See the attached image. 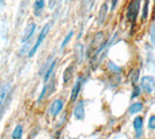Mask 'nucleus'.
Listing matches in <instances>:
<instances>
[{
  "instance_id": "f257e3e1",
  "label": "nucleus",
  "mask_w": 155,
  "mask_h": 139,
  "mask_svg": "<svg viewBox=\"0 0 155 139\" xmlns=\"http://www.w3.org/2000/svg\"><path fill=\"white\" fill-rule=\"evenodd\" d=\"M140 1L142 0H130L128 3L127 8H126V19L130 22L131 27H134L137 22L139 13L140 10Z\"/></svg>"
},
{
  "instance_id": "f03ea898",
  "label": "nucleus",
  "mask_w": 155,
  "mask_h": 139,
  "mask_svg": "<svg viewBox=\"0 0 155 139\" xmlns=\"http://www.w3.org/2000/svg\"><path fill=\"white\" fill-rule=\"evenodd\" d=\"M106 39H107V38H106L105 33L103 31L96 32L94 34V36L92 37L89 45H88V47H87V49H86V53H85L86 56L88 57V59H90V57L94 55V53L99 49L100 46L103 44Z\"/></svg>"
},
{
  "instance_id": "7ed1b4c3",
  "label": "nucleus",
  "mask_w": 155,
  "mask_h": 139,
  "mask_svg": "<svg viewBox=\"0 0 155 139\" xmlns=\"http://www.w3.org/2000/svg\"><path fill=\"white\" fill-rule=\"evenodd\" d=\"M50 30H51V25H50V23H46V25H44V27L42 28V30H41V32H40V34H39V36H38V38H37V40H36V42H35V44L33 45L31 51L29 52V54H28V56H29V57H32L34 55L36 54V52L38 51L39 47L41 46V44L43 43V41L45 40V38H46L47 35L48 34V32H50Z\"/></svg>"
},
{
  "instance_id": "20e7f679",
  "label": "nucleus",
  "mask_w": 155,
  "mask_h": 139,
  "mask_svg": "<svg viewBox=\"0 0 155 139\" xmlns=\"http://www.w3.org/2000/svg\"><path fill=\"white\" fill-rule=\"evenodd\" d=\"M30 2H31V0H21V3H19V6H18V10L17 13L16 22H15V26L16 27H19L22 23Z\"/></svg>"
},
{
  "instance_id": "39448f33",
  "label": "nucleus",
  "mask_w": 155,
  "mask_h": 139,
  "mask_svg": "<svg viewBox=\"0 0 155 139\" xmlns=\"http://www.w3.org/2000/svg\"><path fill=\"white\" fill-rule=\"evenodd\" d=\"M140 89L145 93L150 94L155 90V78L153 76H143L140 80Z\"/></svg>"
},
{
  "instance_id": "423d86ee",
  "label": "nucleus",
  "mask_w": 155,
  "mask_h": 139,
  "mask_svg": "<svg viewBox=\"0 0 155 139\" xmlns=\"http://www.w3.org/2000/svg\"><path fill=\"white\" fill-rule=\"evenodd\" d=\"M85 78L84 76H80V77H78L76 82L74 84V86H73L72 88V90H71V95H70V100L71 102H75L78 97H79V94L81 93V88L82 86H84V84L85 83Z\"/></svg>"
},
{
  "instance_id": "0eeeda50",
  "label": "nucleus",
  "mask_w": 155,
  "mask_h": 139,
  "mask_svg": "<svg viewBox=\"0 0 155 139\" xmlns=\"http://www.w3.org/2000/svg\"><path fill=\"white\" fill-rule=\"evenodd\" d=\"M95 0H81L80 5V15L82 19L89 16L90 12L94 7Z\"/></svg>"
},
{
  "instance_id": "6e6552de",
  "label": "nucleus",
  "mask_w": 155,
  "mask_h": 139,
  "mask_svg": "<svg viewBox=\"0 0 155 139\" xmlns=\"http://www.w3.org/2000/svg\"><path fill=\"white\" fill-rule=\"evenodd\" d=\"M109 4L108 2H104L101 5L99 12H98V16H97V25L99 26L104 25L105 22L107 21V18H108V14H109Z\"/></svg>"
},
{
  "instance_id": "1a4fd4ad",
  "label": "nucleus",
  "mask_w": 155,
  "mask_h": 139,
  "mask_svg": "<svg viewBox=\"0 0 155 139\" xmlns=\"http://www.w3.org/2000/svg\"><path fill=\"white\" fill-rule=\"evenodd\" d=\"M54 89H55V81L54 80H51L48 84H46L44 86V88L41 92V94L39 95L38 97V102H41L42 100L45 98L46 97H50V95L54 92Z\"/></svg>"
},
{
  "instance_id": "9d476101",
  "label": "nucleus",
  "mask_w": 155,
  "mask_h": 139,
  "mask_svg": "<svg viewBox=\"0 0 155 139\" xmlns=\"http://www.w3.org/2000/svg\"><path fill=\"white\" fill-rule=\"evenodd\" d=\"M84 46L81 43H78L74 48V59L77 64H81L84 59Z\"/></svg>"
},
{
  "instance_id": "9b49d317",
  "label": "nucleus",
  "mask_w": 155,
  "mask_h": 139,
  "mask_svg": "<svg viewBox=\"0 0 155 139\" xmlns=\"http://www.w3.org/2000/svg\"><path fill=\"white\" fill-rule=\"evenodd\" d=\"M133 127L136 131V138L139 139L143 136V119L140 116L135 117L133 121Z\"/></svg>"
},
{
  "instance_id": "f8f14e48",
  "label": "nucleus",
  "mask_w": 155,
  "mask_h": 139,
  "mask_svg": "<svg viewBox=\"0 0 155 139\" xmlns=\"http://www.w3.org/2000/svg\"><path fill=\"white\" fill-rule=\"evenodd\" d=\"M36 30V23L35 22H29L26 25V27L24 28V30L22 32L21 35V42L24 43L28 41L29 39H31L32 35L34 34V32Z\"/></svg>"
},
{
  "instance_id": "ddd939ff",
  "label": "nucleus",
  "mask_w": 155,
  "mask_h": 139,
  "mask_svg": "<svg viewBox=\"0 0 155 139\" xmlns=\"http://www.w3.org/2000/svg\"><path fill=\"white\" fill-rule=\"evenodd\" d=\"M74 117L79 120V121H82L85 117V110H84V100H80L77 103L74 109Z\"/></svg>"
},
{
  "instance_id": "4468645a",
  "label": "nucleus",
  "mask_w": 155,
  "mask_h": 139,
  "mask_svg": "<svg viewBox=\"0 0 155 139\" xmlns=\"http://www.w3.org/2000/svg\"><path fill=\"white\" fill-rule=\"evenodd\" d=\"M63 106H64V102L61 99H55L50 107V114L52 117H57L62 111Z\"/></svg>"
},
{
  "instance_id": "2eb2a0df",
  "label": "nucleus",
  "mask_w": 155,
  "mask_h": 139,
  "mask_svg": "<svg viewBox=\"0 0 155 139\" xmlns=\"http://www.w3.org/2000/svg\"><path fill=\"white\" fill-rule=\"evenodd\" d=\"M10 90H11V85L9 83L0 85V110L2 109V106L8 97Z\"/></svg>"
},
{
  "instance_id": "dca6fc26",
  "label": "nucleus",
  "mask_w": 155,
  "mask_h": 139,
  "mask_svg": "<svg viewBox=\"0 0 155 139\" xmlns=\"http://www.w3.org/2000/svg\"><path fill=\"white\" fill-rule=\"evenodd\" d=\"M46 2L45 0H35L33 4V14L34 16L39 18L42 16V14L45 10Z\"/></svg>"
},
{
  "instance_id": "f3484780",
  "label": "nucleus",
  "mask_w": 155,
  "mask_h": 139,
  "mask_svg": "<svg viewBox=\"0 0 155 139\" xmlns=\"http://www.w3.org/2000/svg\"><path fill=\"white\" fill-rule=\"evenodd\" d=\"M140 71L139 68H133L130 70V72L128 74V79L133 87L136 85H138V82L140 80Z\"/></svg>"
},
{
  "instance_id": "a211bd4d",
  "label": "nucleus",
  "mask_w": 155,
  "mask_h": 139,
  "mask_svg": "<svg viewBox=\"0 0 155 139\" xmlns=\"http://www.w3.org/2000/svg\"><path fill=\"white\" fill-rule=\"evenodd\" d=\"M149 5H150V0H143L142 14H140V21H142V22H145L147 21L149 16Z\"/></svg>"
},
{
  "instance_id": "6ab92c4d",
  "label": "nucleus",
  "mask_w": 155,
  "mask_h": 139,
  "mask_svg": "<svg viewBox=\"0 0 155 139\" xmlns=\"http://www.w3.org/2000/svg\"><path fill=\"white\" fill-rule=\"evenodd\" d=\"M74 69H75L74 65L70 64L64 70V73H63V83L64 84H68L72 80L73 75H74Z\"/></svg>"
},
{
  "instance_id": "aec40b11",
  "label": "nucleus",
  "mask_w": 155,
  "mask_h": 139,
  "mask_svg": "<svg viewBox=\"0 0 155 139\" xmlns=\"http://www.w3.org/2000/svg\"><path fill=\"white\" fill-rule=\"evenodd\" d=\"M143 109V104L142 102H134L129 106L128 113L130 115H135L142 112Z\"/></svg>"
},
{
  "instance_id": "412c9836",
  "label": "nucleus",
  "mask_w": 155,
  "mask_h": 139,
  "mask_svg": "<svg viewBox=\"0 0 155 139\" xmlns=\"http://www.w3.org/2000/svg\"><path fill=\"white\" fill-rule=\"evenodd\" d=\"M32 47H33V39L31 38V40L29 39L28 41L24 42L23 46L21 48V50H19V52H18L19 56H24V55H27V54H29V52L31 51Z\"/></svg>"
},
{
  "instance_id": "4be33fe9",
  "label": "nucleus",
  "mask_w": 155,
  "mask_h": 139,
  "mask_svg": "<svg viewBox=\"0 0 155 139\" xmlns=\"http://www.w3.org/2000/svg\"><path fill=\"white\" fill-rule=\"evenodd\" d=\"M121 81H122L121 74H111V78L110 79L109 86L110 87V89H114L120 85Z\"/></svg>"
},
{
  "instance_id": "5701e85b",
  "label": "nucleus",
  "mask_w": 155,
  "mask_h": 139,
  "mask_svg": "<svg viewBox=\"0 0 155 139\" xmlns=\"http://www.w3.org/2000/svg\"><path fill=\"white\" fill-rule=\"evenodd\" d=\"M107 69L110 71V74H121L122 73V69L113 61L108 62V64H107Z\"/></svg>"
},
{
  "instance_id": "b1692460",
  "label": "nucleus",
  "mask_w": 155,
  "mask_h": 139,
  "mask_svg": "<svg viewBox=\"0 0 155 139\" xmlns=\"http://www.w3.org/2000/svg\"><path fill=\"white\" fill-rule=\"evenodd\" d=\"M55 65H56V59H53L51 61V63L50 64V66L48 67V69L46 70L45 74H44V82H48V81L50 80L53 70H54V68H55Z\"/></svg>"
},
{
  "instance_id": "393cba45",
  "label": "nucleus",
  "mask_w": 155,
  "mask_h": 139,
  "mask_svg": "<svg viewBox=\"0 0 155 139\" xmlns=\"http://www.w3.org/2000/svg\"><path fill=\"white\" fill-rule=\"evenodd\" d=\"M149 44L155 50V22H152L149 26Z\"/></svg>"
},
{
  "instance_id": "a878e982",
  "label": "nucleus",
  "mask_w": 155,
  "mask_h": 139,
  "mask_svg": "<svg viewBox=\"0 0 155 139\" xmlns=\"http://www.w3.org/2000/svg\"><path fill=\"white\" fill-rule=\"evenodd\" d=\"M74 34H75V32L73 30H70L69 32L67 33L66 36L64 37V39H63L62 43H61V45H60V51H63L67 47V45L69 44L70 41L72 40V38H73V36H74Z\"/></svg>"
},
{
  "instance_id": "bb28decb",
  "label": "nucleus",
  "mask_w": 155,
  "mask_h": 139,
  "mask_svg": "<svg viewBox=\"0 0 155 139\" xmlns=\"http://www.w3.org/2000/svg\"><path fill=\"white\" fill-rule=\"evenodd\" d=\"M22 132H23L22 127L21 126V124H18L12 132V138L13 139H21L22 138Z\"/></svg>"
},
{
  "instance_id": "cd10ccee",
  "label": "nucleus",
  "mask_w": 155,
  "mask_h": 139,
  "mask_svg": "<svg viewBox=\"0 0 155 139\" xmlns=\"http://www.w3.org/2000/svg\"><path fill=\"white\" fill-rule=\"evenodd\" d=\"M140 93H142V89H140V86L139 85H136L133 87V90L131 93V99H135L139 97Z\"/></svg>"
},
{
  "instance_id": "c85d7f7f",
  "label": "nucleus",
  "mask_w": 155,
  "mask_h": 139,
  "mask_svg": "<svg viewBox=\"0 0 155 139\" xmlns=\"http://www.w3.org/2000/svg\"><path fill=\"white\" fill-rule=\"evenodd\" d=\"M148 128L155 129V115H151L148 120Z\"/></svg>"
},
{
  "instance_id": "c756f323",
  "label": "nucleus",
  "mask_w": 155,
  "mask_h": 139,
  "mask_svg": "<svg viewBox=\"0 0 155 139\" xmlns=\"http://www.w3.org/2000/svg\"><path fill=\"white\" fill-rule=\"evenodd\" d=\"M118 4V0H110V11H114Z\"/></svg>"
},
{
  "instance_id": "7c9ffc66",
  "label": "nucleus",
  "mask_w": 155,
  "mask_h": 139,
  "mask_svg": "<svg viewBox=\"0 0 155 139\" xmlns=\"http://www.w3.org/2000/svg\"><path fill=\"white\" fill-rule=\"evenodd\" d=\"M56 2L57 0H48V7H50V9L54 8V6L56 5Z\"/></svg>"
},
{
  "instance_id": "2f4dec72",
  "label": "nucleus",
  "mask_w": 155,
  "mask_h": 139,
  "mask_svg": "<svg viewBox=\"0 0 155 139\" xmlns=\"http://www.w3.org/2000/svg\"><path fill=\"white\" fill-rule=\"evenodd\" d=\"M4 6V0H0V7Z\"/></svg>"
},
{
  "instance_id": "473e14b6",
  "label": "nucleus",
  "mask_w": 155,
  "mask_h": 139,
  "mask_svg": "<svg viewBox=\"0 0 155 139\" xmlns=\"http://www.w3.org/2000/svg\"><path fill=\"white\" fill-rule=\"evenodd\" d=\"M63 1H64L65 3H69V2L71 1V0H63Z\"/></svg>"
},
{
  "instance_id": "72a5a7b5",
  "label": "nucleus",
  "mask_w": 155,
  "mask_h": 139,
  "mask_svg": "<svg viewBox=\"0 0 155 139\" xmlns=\"http://www.w3.org/2000/svg\"><path fill=\"white\" fill-rule=\"evenodd\" d=\"M153 68H154V73H155V57H154V64H153Z\"/></svg>"
},
{
  "instance_id": "f704fd0d",
  "label": "nucleus",
  "mask_w": 155,
  "mask_h": 139,
  "mask_svg": "<svg viewBox=\"0 0 155 139\" xmlns=\"http://www.w3.org/2000/svg\"><path fill=\"white\" fill-rule=\"evenodd\" d=\"M154 8H155V0H154Z\"/></svg>"
},
{
  "instance_id": "c9c22d12",
  "label": "nucleus",
  "mask_w": 155,
  "mask_h": 139,
  "mask_svg": "<svg viewBox=\"0 0 155 139\" xmlns=\"http://www.w3.org/2000/svg\"><path fill=\"white\" fill-rule=\"evenodd\" d=\"M69 139H77V138H69Z\"/></svg>"
}]
</instances>
